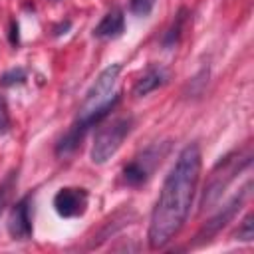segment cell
<instances>
[{"label": "cell", "mask_w": 254, "mask_h": 254, "mask_svg": "<svg viewBox=\"0 0 254 254\" xmlns=\"http://www.w3.org/2000/svg\"><path fill=\"white\" fill-rule=\"evenodd\" d=\"M200 147L196 143H189L187 147H183L161 187L159 198L151 212L147 238L153 250L165 248L187 222L200 177Z\"/></svg>", "instance_id": "1"}, {"label": "cell", "mask_w": 254, "mask_h": 254, "mask_svg": "<svg viewBox=\"0 0 254 254\" xmlns=\"http://www.w3.org/2000/svg\"><path fill=\"white\" fill-rule=\"evenodd\" d=\"M252 161V153L246 151V153H230L226 155L222 161H218V165L212 169L210 177H208V183L204 185V190H202V198H200V210H206V208H212L216 204V200L220 198V194L224 192V189L232 183V179L244 169L248 167Z\"/></svg>", "instance_id": "2"}, {"label": "cell", "mask_w": 254, "mask_h": 254, "mask_svg": "<svg viewBox=\"0 0 254 254\" xmlns=\"http://www.w3.org/2000/svg\"><path fill=\"white\" fill-rule=\"evenodd\" d=\"M131 129H133V117H119V119H113L111 123L99 127L93 137L91 151H89L91 161L95 165L107 163L119 151L125 137L131 133Z\"/></svg>", "instance_id": "3"}, {"label": "cell", "mask_w": 254, "mask_h": 254, "mask_svg": "<svg viewBox=\"0 0 254 254\" xmlns=\"http://www.w3.org/2000/svg\"><path fill=\"white\" fill-rule=\"evenodd\" d=\"M119 71H121V64H111L107 65L99 75L97 79L93 81V85L87 89L85 97H83V103L79 107V113L77 115H85V113H91L93 109L101 107L103 103H107L113 95H111V89L119 77Z\"/></svg>", "instance_id": "4"}, {"label": "cell", "mask_w": 254, "mask_h": 254, "mask_svg": "<svg viewBox=\"0 0 254 254\" xmlns=\"http://www.w3.org/2000/svg\"><path fill=\"white\" fill-rule=\"evenodd\" d=\"M248 189H250V183H248L238 194H234V196L230 198V202H228L226 206H222L210 220H206V224L196 232L194 244H204V242H208L212 236H216V234L236 216V212L240 210V206H242V202H244V198H246V194H248Z\"/></svg>", "instance_id": "5"}, {"label": "cell", "mask_w": 254, "mask_h": 254, "mask_svg": "<svg viewBox=\"0 0 254 254\" xmlns=\"http://www.w3.org/2000/svg\"><path fill=\"white\" fill-rule=\"evenodd\" d=\"M89 194L79 187H64L54 196V208L62 218H75L87 210Z\"/></svg>", "instance_id": "6"}, {"label": "cell", "mask_w": 254, "mask_h": 254, "mask_svg": "<svg viewBox=\"0 0 254 254\" xmlns=\"http://www.w3.org/2000/svg\"><path fill=\"white\" fill-rule=\"evenodd\" d=\"M8 234L14 240L32 238V216H30V196H22L8 214Z\"/></svg>", "instance_id": "7"}, {"label": "cell", "mask_w": 254, "mask_h": 254, "mask_svg": "<svg viewBox=\"0 0 254 254\" xmlns=\"http://www.w3.org/2000/svg\"><path fill=\"white\" fill-rule=\"evenodd\" d=\"M125 30V16H123V10L121 8H111L103 18L101 22L93 28V36L95 38H103V40H109V38H119Z\"/></svg>", "instance_id": "8"}, {"label": "cell", "mask_w": 254, "mask_h": 254, "mask_svg": "<svg viewBox=\"0 0 254 254\" xmlns=\"http://www.w3.org/2000/svg\"><path fill=\"white\" fill-rule=\"evenodd\" d=\"M165 81H167V71H165L163 67L151 65V67L137 79V83H135V87H133V93H135V97H143V95L155 91L157 87H161Z\"/></svg>", "instance_id": "9"}, {"label": "cell", "mask_w": 254, "mask_h": 254, "mask_svg": "<svg viewBox=\"0 0 254 254\" xmlns=\"http://www.w3.org/2000/svg\"><path fill=\"white\" fill-rule=\"evenodd\" d=\"M185 20H187V10H185V8H181V10H179V14L175 16V22L171 24V28H169V30L165 32V36H163V46H165V48H173V46L179 42Z\"/></svg>", "instance_id": "10"}, {"label": "cell", "mask_w": 254, "mask_h": 254, "mask_svg": "<svg viewBox=\"0 0 254 254\" xmlns=\"http://www.w3.org/2000/svg\"><path fill=\"white\" fill-rule=\"evenodd\" d=\"M24 81H26V69L24 67H12V69L4 71L2 77H0V83L4 87L16 85V83H24Z\"/></svg>", "instance_id": "11"}, {"label": "cell", "mask_w": 254, "mask_h": 254, "mask_svg": "<svg viewBox=\"0 0 254 254\" xmlns=\"http://www.w3.org/2000/svg\"><path fill=\"white\" fill-rule=\"evenodd\" d=\"M254 214H246L244 216V220L240 222V226H238V230H236V240H244V242H250L252 238H254Z\"/></svg>", "instance_id": "12"}, {"label": "cell", "mask_w": 254, "mask_h": 254, "mask_svg": "<svg viewBox=\"0 0 254 254\" xmlns=\"http://www.w3.org/2000/svg\"><path fill=\"white\" fill-rule=\"evenodd\" d=\"M131 12L135 16H149L153 6H155V0H131Z\"/></svg>", "instance_id": "13"}, {"label": "cell", "mask_w": 254, "mask_h": 254, "mask_svg": "<svg viewBox=\"0 0 254 254\" xmlns=\"http://www.w3.org/2000/svg\"><path fill=\"white\" fill-rule=\"evenodd\" d=\"M8 129H10V115H8L6 101H4V97L0 95V137L6 135Z\"/></svg>", "instance_id": "14"}, {"label": "cell", "mask_w": 254, "mask_h": 254, "mask_svg": "<svg viewBox=\"0 0 254 254\" xmlns=\"http://www.w3.org/2000/svg\"><path fill=\"white\" fill-rule=\"evenodd\" d=\"M14 185V173H10V177L0 185V212L4 210V204L8 200V194H10V189Z\"/></svg>", "instance_id": "15"}, {"label": "cell", "mask_w": 254, "mask_h": 254, "mask_svg": "<svg viewBox=\"0 0 254 254\" xmlns=\"http://www.w3.org/2000/svg\"><path fill=\"white\" fill-rule=\"evenodd\" d=\"M10 44H12L14 48L20 44V34H18V24H16V22L10 24Z\"/></svg>", "instance_id": "16"}, {"label": "cell", "mask_w": 254, "mask_h": 254, "mask_svg": "<svg viewBox=\"0 0 254 254\" xmlns=\"http://www.w3.org/2000/svg\"><path fill=\"white\" fill-rule=\"evenodd\" d=\"M69 28H71V22H69V20H65V22H62V24L54 26V36H62V34H65Z\"/></svg>", "instance_id": "17"}]
</instances>
